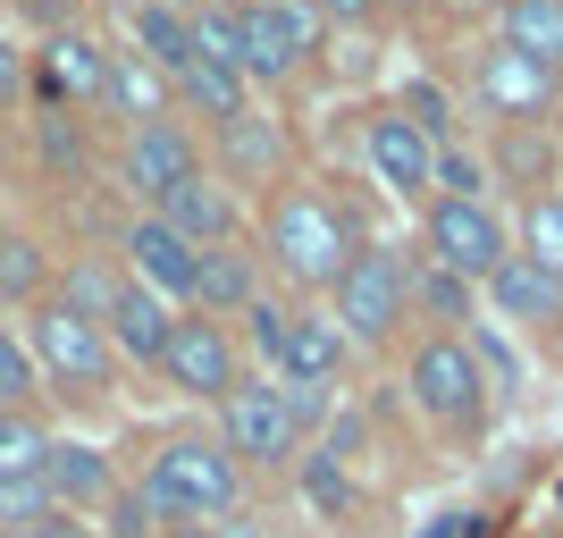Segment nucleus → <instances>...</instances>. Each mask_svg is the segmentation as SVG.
<instances>
[{
  "label": "nucleus",
  "instance_id": "c756f323",
  "mask_svg": "<svg viewBox=\"0 0 563 538\" xmlns=\"http://www.w3.org/2000/svg\"><path fill=\"white\" fill-rule=\"evenodd\" d=\"M161 530H168L161 505H152L143 488H126V480H118L110 505H101V538H161Z\"/></svg>",
  "mask_w": 563,
  "mask_h": 538
},
{
  "label": "nucleus",
  "instance_id": "2eb2a0df",
  "mask_svg": "<svg viewBox=\"0 0 563 538\" xmlns=\"http://www.w3.org/2000/svg\"><path fill=\"white\" fill-rule=\"evenodd\" d=\"M110 488H118V471H110V454H101V446L51 438V454H43V496H51V514H101V505H110Z\"/></svg>",
  "mask_w": 563,
  "mask_h": 538
},
{
  "label": "nucleus",
  "instance_id": "9d476101",
  "mask_svg": "<svg viewBox=\"0 0 563 538\" xmlns=\"http://www.w3.org/2000/svg\"><path fill=\"white\" fill-rule=\"evenodd\" d=\"M194 168H202V152H194V127H186L177 110L126 127V161H118V177H126V194H135L143 211H161V202L186 186Z\"/></svg>",
  "mask_w": 563,
  "mask_h": 538
},
{
  "label": "nucleus",
  "instance_id": "423d86ee",
  "mask_svg": "<svg viewBox=\"0 0 563 538\" xmlns=\"http://www.w3.org/2000/svg\"><path fill=\"white\" fill-rule=\"evenodd\" d=\"M219 446L235 454V471H278V463L303 454V438L286 421L278 378H235L228 396H219Z\"/></svg>",
  "mask_w": 563,
  "mask_h": 538
},
{
  "label": "nucleus",
  "instance_id": "412c9836",
  "mask_svg": "<svg viewBox=\"0 0 563 538\" xmlns=\"http://www.w3.org/2000/svg\"><path fill=\"white\" fill-rule=\"evenodd\" d=\"M211 135H219V168L244 177V186H261V177L286 168V127L269 110H235L228 127H211Z\"/></svg>",
  "mask_w": 563,
  "mask_h": 538
},
{
  "label": "nucleus",
  "instance_id": "393cba45",
  "mask_svg": "<svg viewBox=\"0 0 563 538\" xmlns=\"http://www.w3.org/2000/svg\"><path fill=\"white\" fill-rule=\"evenodd\" d=\"M101 110H118L126 127H143V118H168V76H152L135 51H110V85H101Z\"/></svg>",
  "mask_w": 563,
  "mask_h": 538
},
{
  "label": "nucleus",
  "instance_id": "1a4fd4ad",
  "mask_svg": "<svg viewBox=\"0 0 563 538\" xmlns=\"http://www.w3.org/2000/svg\"><path fill=\"white\" fill-rule=\"evenodd\" d=\"M311 51H320V18L303 0H244V43H235L244 85H286Z\"/></svg>",
  "mask_w": 563,
  "mask_h": 538
},
{
  "label": "nucleus",
  "instance_id": "4468645a",
  "mask_svg": "<svg viewBox=\"0 0 563 538\" xmlns=\"http://www.w3.org/2000/svg\"><path fill=\"white\" fill-rule=\"evenodd\" d=\"M152 219H161L168 235H186L194 253H211V244H244V211H235V194L219 186V177H202V168H194Z\"/></svg>",
  "mask_w": 563,
  "mask_h": 538
},
{
  "label": "nucleus",
  "instance_id": "58836bf2",
  "mask_svg": "<svg viewBox=\"0 0 563 538\" xmlns=\"http://www.w3.org/2000/svg\"><path fill=\"white\" fill-rule=\"evenodd\" d=\"M18 538H101V530H93L85 514H43L34 530H18Z\"/></svg>",
  "mask_w": 563,
  "mask_h": 538
},
{
  "label": "nucleus",
  "instance_id": "f03ea898",
  "mask_svg": "<svg viewBox=\"0 0 563 538\" xmlns=\"http://www.w3.org/2000/svg\"><path fill=\"white\" fill-rule=\"evenodd\" d=\"M135 488L161 505V521H228V514H244V471H235V454L219 438H168L161 454L143 463Z\"/></svg>",
  "mask_w": 563,
  "mask_h": 538
},
{
  "label": "nucleus",
  "instance_id": "b1692460",
  "mask_svg": "<svg viewBox=\"0 0 563 538\" xmlns=\"http://www.w3.org/2000/svg\"><path fill=\"white\" fill-rule=\"evenodd\" d=\"M126 25H135V59L152 76H177L194 59V18H186V9H168V0H135V18H126Z\"/></svg>",
  "mask_w": 563,
  "mask_h": 538
},
{
  "label": "nucleus",
  "instance_id": "bb28decb",
  "mask_svg": "<svg viewBox=\"0 0 563 538\" xmlns=\"http://www.w3.org/2000/svg\"><path fill=\"white\" fill-rule=\"evenodd\" d=\"M118 286H126V278H118V270H110V261H68V286H59V304H68L76 311V320H110V304H118Z\"/></svg>",
  "mask_w": 563,
  "mask_h": 538
},
{
  "label": "nucleus",
  "instance_id": "20e7f679",
  "mask_svg": "<svg viewBox=\"0 0 563 538\" xmlns=\"http://www.w3.org/2000/svg\"><path fill=\"white\" fill-rule=\"evenodd\" d=\"M25 353H34V371L59 387V396H101L110 387V371H118V353H110V337H101L93 320H76L59 295H43L34 304V328H25Z\"/></svg>",
  "mask_w": 563,
  "mask_h": 538
},
{
  "label": "nucleus",
  "instance_id": "5701e85b",
  "mask_svg": "<svg viewBox=\"0 0 563 538\" xmlns=\"http://www.w3.org/2000/svg\"><path fill=\"white\" fill-rule=\"evenodd\" d=\"M496 43L539 59V68H563V0H505L496 9Z\"/></svg>",
  "mask_w": 563,
  "mask_h": 538
},
{
  "label": "nucleus",
  "instance_id": "39448f33",
  "mask_svg": "<svg viewBox=\"0 0 563 538\" xmlns=\"http://www.w3.org/2000/svg\"><path fill=\"white\" fill-rule=\"evenodd\" d=\"M404 387H412V404H421L438 429H479V413H488V362H479V345H463V337H421Z\"/></svg>",
  "mask_w": 563,
  "mask_h": 538
},
{
  "label": "nucleus",
  "instance_id": "c85d7f7f",
  "mask_svg": "<svg viewBox=\"0 0 563 538\" xmlns=\"http://www.w3.org/2000/svg\"><path fill=\"white\" fill-rule=\"evenodd\" d=\"M521 253L563 278V194H530V211H521Z\"/></svg>",
  "mask_w": 563,
  "mask_h": 538
},
{
  "label": "nucleus",
  "instance_id": "ddd939ff",
  "mask_svg": "<svg viewBox=\"0 0 563 538\" xmlns=\"http://www.w3.org/2000/svg\"><path fill=\"white\" fill-rule=\"evenodd\" d=\"M429 168H438V135H429L421 118H404V110L371 118V177L387 194L421 202V194H429Z\"/></svg>",
  "mask_w": 563,
  "mask_h": 538
},
{
  "label": "nucleus",
  "instance_id": "cd10ccee",
  "mask_svg": "<svg viewBox=\"0 0 563 538\" xmlns=\"http://www.w3.org/2000/svg\"><path fill=\"white\" fill-rule=\"evenodd\" d=\"M471 295H479V286H463L454 270H429V261L412 270V304L438 320V337H454V320H471Z\"/></svg>",
  "mask_w": 563,
  "mask_h": 538
},
{
  "label": "nucleus",
  "instance_id": "473e14b6",
  "mask_svg": "<svg viewBox=\"0 0 563 538\" xmlns=\"http://www.w3.org/2000/svg\"><path fill=\"white\" fill-rule=\"evenodd\" d=\"M34 387H43V371H34L25 337H9V328H0V413H25V404H34Z\"/></svg>",
  "mask_w": 563,
  "mask_h": 538
},
{
  "label": "nucleus",
  "instance_id": "f8f14e48",
  "mask_svg": "<svg viewBox=\"0 0 563 538\" xmlns=\"http://www.w3.org/2000/svg\"><path fill=\"white\" fill-rule=\"evenodd\" d=\"M118 253H126V278H135V286H152V295H161L168 311H177V304H194V261H202V253H194L186 235H168L152 211H135V219H126V244H118Z\"/></svg>",
  "mask_w": 563,
  "mask_h": 538
},
{
  "label": "nucleus",
  "instance_id": "aec40b11",
  "mask_svg": "<svg viewBox=\"0 0 563 538\" xmlns=\"http://www.w3.org/2000/svg\"><path fill=\"white\" fill-rule=\"evenodd\" d=\"M101 85H110V51L93 43V34H51L43 43V94L51 101H85V110H101Z\"/></svg>",
  "mask_w": 563,
  "mask_h": 538
},
{
  "label": "nucleus",
  "instance_id": "f3484780",
  "mask_svg": "<svg viewBox=\"0 0 563 538\" xmlns=\"http://www.w3.org/2000/svg\"><path fill=\"white\" fill-rule=\"evenodd\" d=\"M479 295L496 304V320H514V328L563 320V278H555V270H539L530 253H505L488 278H479Z\"/></svg>",
  "mask_w": 563,
  "mask_h": 538
},
{
  "label": "nucleus",
  "instance_id": "2f4dec72",
  "mask_svg": "<svg viewBox=\"0 0 563 538\" xmlns=\"http://www.w3.org/2000/svg\"><path fill=\"white\" fill-rule=\"evenodd\" d=\"M0 295H9V304L43 295V244H34V235H0Z\"/></svg>",
  "mask_w": 563,
  "mask_h": 538
},
{
  "label": "nucleus",
  "instance_id": "ea45409f",
  "mask_svg": "<svg viewBox=\"0 0 563 538\" xmlns=\"http://www.w3.org/2000/svg\"><path fill=\"white\" fill-rule=\"evenodd\" d=\"M202 538H269V530H261L253 514H228V521H211V530H202Z\"/></svg>",
  "mask_w": 563,
  "mask_h": 538
},
{
  "label": "nucleus",
  "instance_id": "9b49d317",
  "mask_svg": "<svg viewBox=\"0 0 563 538\" xmlns=\"http://www.w3.org/2000/svg\"><path fill=\"white\" fill-rule=\"evenodd\" d=\"M471 94H479V110L505 118V127H539V118L563 110L555 94V68H539V59H521V51H479V68H471Z\"/></svg>",
  "mask_w": 563,
  "mask_h": 538
},
{
  "label": "nucleus",
  "instance_id": "4be33fe9",
  "mask_svg": "<svg viewBox=\"0 0 563 538\" xmlns=\"http://www.w3.org/2000/svg\"><path fill=\"white\" fill-rule=\"evenodd\" d=\"M168 110H194V118H211V127H228L235 110H253V85L228 59H186V68L168 76Z\"/></svg>",
  "mask_w": 563,
  "mask_h": 538
},
{
  "label": "nucleus",
  "instance_id": "a211bd4d",
  "mask_svg": "<svg viewBox=\"0 0 563 538\" xmlns=\"http://www.w3.org/2000/svg\"><path fill=\"white\" fill-rule=\"evenodd\" d=\"M261 295V253H244V244H211V253L194 261V304L202 320H235V311Z\"/></svg>",
  "mask_w": 563,
  "mask_h": 538
},
{
  "label": "nucleus",
  "instance_id": "a19ab883",
  "mask_svg": "<svg viewBox=\"0 0 563 538\" xmlns=\"http://www.w3.org/2000/svg\"><path fill=\"white\" fill-rule=\"evenodd\" d=\"M421 538H471V514H438V521H429Z\"/></svg>",
  "mask_w": 563,
  "mask_h": 538
},
{
  "label": "nucleus",
  "instance_id": "72a5a7b5",
  "mask_svg": "<svg viewBox=\"0 0 563 538\" xmlns=\"http://www.w3.org/2000/svg\"><path fill=\"white\" fill-rule=\"evenodd\" d=\"M303 488H311V505H320V514H345V505H353V480L329 463V454H320V463L303 471Z\"/></svg>",
  "mask_w": 563,
  "mask_h": 538
},
{
  "label": "nucleus",
  "instance_id": "7c9ffc66",
  "mask_svg": "<svg viewBox=\"0 0 563 538\" xmlns=\"http://www.w3.org/2000/svg\"><path fill=\"white\" fill-rule=\"evenodd\" d=\"M235 320H244V345H235V353H253L261 371H269V362H278V345H286V320H295V311L269 304V295H253V304L235 311Z\"/></svg>",
  "mask_w": 563,
  "mask_h": 538
},
{
  "label": "nucleus",
  "instance_id": "c03bdc74",
  "mask_svg": "<svg viewBox=\"0 0 563 538\" xmlns=\"http://www.w3.org/2000/svg\"><path fill=\"white\" fill-rule=\"evenodd\" d=\"M555 118H563V110H555Z\"/></svg>",
  "mask_w": 563,
  "mask_h": 538
},
{
  "label": "nucleus",
  "instance_id": "c9c22d12",
  "mask_svg": "<svg viewBox=\"0 0 563 538\" xmlns=\"http://www.w3.org/2000/svg\"><path fill=\"white\" fill-rule=\"evenodd\" d=\"M43 161H51V168H76V161H85V143H76V127L43 118Z\"/></svg>",
  "mask_w": 563,
  "mask_h": 538
},
{
  "label": "nucleus",
  "instance_id": "37998d69",
  "mask_svg": "<svg viewBox=\"0 0 563 538\" xmlns=\"http://www.w3.org/2000/svg\"><path fill=\"white\" fill-rule=\"evenodd\" d=\"M168 9H186V18H194V9H202V0H168Z\"/></svg>",
  "mask_w": 563,
  "mask_h": 538
},
{
  "label": "nucleus",
  "instance_id": "7ed1b4c3",
  "mask_svg": "<svg viewBox=\"0 0 563 538\" xmlns=\"http://www.w3.org/2000/svg\"><path fill=\"white\" fill-rule=\"evenodd\" d=\"M336 337L345 345H387L396 337V320L412 311V261L404 253H387V244H353V261L336 270Z\"/></svg>",
  "mask_w": 563,
  "mask_h": 538
},
{
  "label": "nucleus",
  "instance_id": "e433bc0d",
  "mask_svg": "<svg viewBox=\"0 0 563 538\" xmlns=\"http://www.w3.org/2000/svg\"><path fill=\"white\" fill-rule=\"evenodd\" d=\"M18 94H25V51L0 34V110H18Z\"/></svg>",
  "mask_w": 563,
  "mask_h": 538
},
{
  "label": "nucleus",
  "instance_id": "a878e982",
  "mask_svg": "<svg viewBox=\"0 0 563 538\" xmlns=\"http://www.w3.org/2000/svg\"><path fill=\"white\" fill-rule=\"evenodd\" d=\"M43 454H51V429L34 413H0V488L9 480H43Z\"/></svg>",
  "mask_w": 563,
  "mask_h": 538
},
{
  "label": "nucleus",
  "instance_id": "f704fd0d",
  "mask_svg": "<svg viewBox=\"0 0 563 538\" xmlns=\"http://www.w3.org/2000/svg\"><path fill=\"white\" fill-rule=\"evenodd\" d=\"M278 396H286V421H295V438L329 429V387H278Z\"/></svg>",
  "mask_w": 563,
  "mask_h": 538
},
{
  "label": "nucleus",
  "instance_id": "4c0bfd02",
  "mask_svg": "<svg viewBox=\"0 0 563 538\" xmlns=\"http://www.w3.org/2000/svg\"><path fill=\"white\" fill-rule=\"evenodd\" d=\"M320 25H362V18H378V0H303Z\"/></svg>",
  "mask_w": 563,
  "mask_h": 538
},
{
  "label": "nucleus",
  "instance_id": "0eeeda50",
  "mask_svg": "<svg viewBox=\"0 0 563 538\" xmlns=\"http://www.w3.org/2000/svg\"><path fill=\"white\" fill-rule=\"evenodd\" d=\"M505 253H514V228L496 219V202H429V219H421L429 270H454L463 286H479Z\"/></svg>",
  "mask_w": 563,
  "mask_h": 538
},
{
  "label": "nucleus",
  "instance_id": "79ce46f5",
  "mask_svg": "<svg viewBox=\"0 0 563 538\" xmlns=\"http://www.w3.org/2000/svg\"><path fill=\"white\" fill-rule=\"evenodd\" d=\"M378 9H421V0H378Z\"/></svg>",
  "mask_w": 563,
  "mask_h": 538
},
{
  "label": "nucleus",
  "instance_id": "6e6552de",
  "mask_svg": "<svg viewBox=\"0 0 563 538\" xmlns=\"http://www.w3.org/2000/svg\"><path fill=\"white\" fill-rule=\"evenodd\" d=\"M152 371L177 387V396H194V404H219L244 378V353H235V328L228 320H202V311H177V328H168V345H161V362Z\"/></svg>",
  "mask_w": 563,
  "mask_h": 538
},
{
  "label": "nucleus",
  "instance_id": "dca6fc26",
  "mask_svg": "<svg viewBox=\"0 0 563 538\" xmlns=\"http://www.w3.org/2000/svg\"><path fill=\"white\" fill-rule=\"evenodd\" d=\"M345 337H336V320L329 311H295L286 320V345H278V362H269V378L278 387H336L345 378Z\"/></svg>",
  "mask_w": 563,
  "mask_h": 538
},
{
  "label": "nucleus",
  "instance_id": "6ab92c4d",
  "mask_svg": "<svg viewBox=\"0 0 563 538\" xmlns=\"http://www.w3.org/2000/svg\"><path fill=\"white\" fill-rule=\"evenodd\" d=\"M168 328H177V311L152 295V286H118V304H110V320H101V337H110V353L118 362H161V345H168Z\"/></svg>",
  "mask_w": 563,
  "mask_h": 538
},
{
  "label": "nucleus",
  "instance_id": "f257e3e1",
  "mask_svg": "<svg viewBox=\"0 0 563 538\" xmlns=\"http://www.w3.org/2000/svg\"><path fill=\"white\" fill-rule=\"evenodd\" d=\"M261 253H269V270H278L286 286L320 295V286H336V270L353 261V228H345V211H336L329 194H311V186H286L278 202H269Z\"/></svg>",
  "mask_w": 563,
  "mask_h": 538
}]
</instances>
